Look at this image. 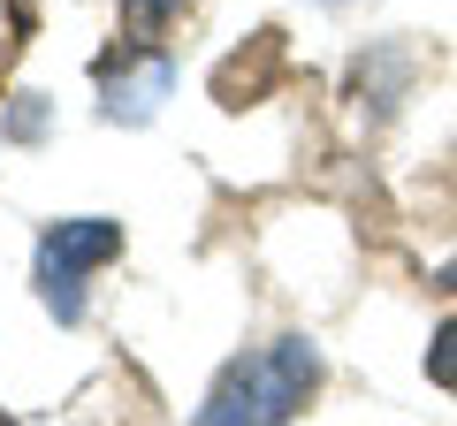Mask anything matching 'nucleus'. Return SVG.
<instances>
[{"mask_svg":"<svg viewBox=\"0 0 457 426\" xmlns=\"http://www.w3.org/2000/svg\"><path fill=\"white\" fill-rule=\"evenodd\" d=\"M0 46H8V8H0Z\"/></svg>","mask_w":457,"mask_h":426,"instance_id":"obj_8","label":"nucleus"},{"mask_svg":"<svg viewBox=\"0 0 457 426\" xmlns=\"http://www.w3.org/2000/svg\"><path fill=\"white\" fill-rule=\"evenodd\" d=\"M107 259H122V221L107 213H69V221H46L38 236V274H92Z\"/></svg>","mask_w":457,"mask_h":426,"instance_id":"obj_3","label":"nucleus"},{"mask_svg":"<svg viewBox=\"0 0 457 426\" xmlns=\"http://www.w3.org/2000/svg\"><path fill=\"white\" fill-rule=\"evenodd\" d=\"M183 8H191V0H122V23H137V31H168Z\"/></svg>","mask_w":457,"mask_h":426,"instance_id":"obj_5","label":"nucleus"},{"mask_svg":"<svg viewBox=\"0 0 457 426\" xmlns=\"http://www.w3.org/2000/svg\"><path fill=\"white\" fill-rule=\"evenodd\" d=\"M435 290H450V297H457V259H450V266H435Z\"/></svg>","mask_w":457,"mask_h":426,"instance_id":"obj_7","label":"nucleus"},{"mask_svg":"<svg viewBox=\"0 0 457 426\" xmlns=\"http://www.w3.org/2000/svg\"><path fill=\"white\" fill-rule=\"evenodd\" d=\"M320 8H343V0H320Z\"/></svg>","mask_w":457,"mask_h":426,"instance_id":"obj_9","label":"nucleus"},{"mask_svg":"<svg viewBox=\"0 0 457 426\" xmlns=\"http://www.w3.org/2000/svg\"><path fill=\"white\" fill-rule=\"evenodd\" d=\"M420 365H427V381H435V389L457 404V312L427 328V358H420Z\"/></svg>","mask_w":457,"mask_h":426,"instance_id":"obj_4","label":"nucleus"},{"mask_svg":"<svg viewBox=\"0 0 457 426\" xmlns=\"http://www.w3.org/2000/svg\"><path fill=\"white\" fill-rule=\"evenodd\" d=\"M328 358L312 335H275V343L245 350V358L228 365L221 381L206 389L198 404V426H275V419H297L320 389Z\"/></svg>","mask_w":457,"mask_h":426,"instance_id":"obj_1","label":"nucleus"},{"mask_svg":"<svg viewBox=\"0 0 457 426\" xmlns=\"http://www.w3.org/2000/svg\"><path fill=\"white\" fill-rule=\"evenodd\" d=\"M0 137H46V99L23 92V99H16V115L0 122Z\"/></svg>","mask_w":457,"mask_h":426,"instance_id":"obj_6","label":"nucleus"},{"mask_svg":"<svg viewBox=\"0 0 457 426\" xmlns=\"http://www.w3.org/2000/svg\"><path fill=\"white\" fill-rule=\"evenodd\" d=\"M168 92H176V53L168 46H122L99 69V115L107 122H153Z\"/></svg>","mask_w":457,"mask_h":426,"instance_id":"obj_2","label":"nucleus"}]
</instances>
